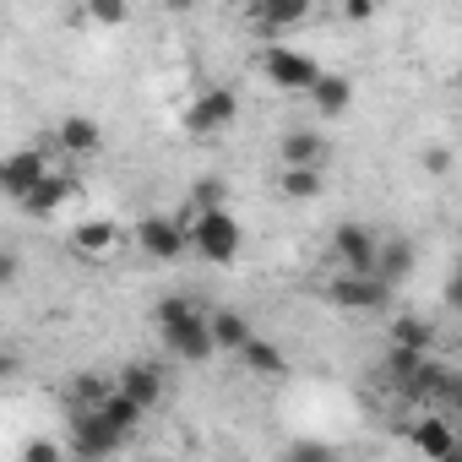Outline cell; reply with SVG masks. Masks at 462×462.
Returning a JSON list of instances; mask_svg holds the SVG:
<instances>
[{"mask_svg":"<svg viewBox=\"0 0 462 462\" xmlns=\"http://www.w3.org/2000/svg\"><path fill=\"white\" fill-rule=\"evenodd\" d=\"M44 174H50V158H44L39 147H17L12 158H0V190L17 196V201H23Z\"/></svg>","mask_w":462,"mask_h":462,"instance_id":"cell-10","label":"cell"},{"mask_svg":"<svg viewBox=\"0 0 462 462\" xmlns=\"http://www.w3.org/2000/svg\"><path fill=\"white\" fill-rule=\"evenodd\" d=\"M125 446V435L93 408V413H71V451L82 457V462H104V457H115Z\"/></svg>","mask_w":462,"mask_h":462,"instance_id":"cell-6","label":"cell"},{"mask_svg":"<svg viewBox=\"0 0 462 462\" xmlns=\"http://www.w3.org/2000/svg\"><path fill=\"white\" fill-rule=\"evenodd\" d=\"M278 158H283V169H327L332 163V142L321 131H283L278 136Z\"/></svg>","mask_w":462,"mask_h":462,"instance_id":"cell-12","label":"cell"},{"mask_svg":"<svg viewBox=\"0 0 462 462\" xmlns=\"http://www.w3.org/2000/svg\"><path fill=\"white\" fill-rule=\"evenodd\" d=\"M55 142H60V152H93V147L104 142V131H98L93 115H66V120L55 125Z\"/></svg>","mask_w":462,"mask_h":462,"instance_id":"cell-20","label":"cell"},{"mask_svg":"<svg viewBox=\"0 0 462 462\" xmlns=\"http://www.w3.org/2000/svg\"><path fill=\"white\" fill-rule=\"evenodd\" d=\"M136 251H142L147 262H180V256L190 251L180 217H174V212H152V217H142V223H136Z\"/></svg>","mask_w":462,"mask_h":462,"instance_id":"cell-5","label":"cell"},{"mask_svg":"<svg viewBox=\"0 0 462 462\" xmlns=\"http://www.w3.org/2000/svg\"><path fill=\"white\" fill-rule=\"evenodd\" d=\"M375 245H381V235L354 217L332 228V262L343 267V278H375Z\"/></svg>","mask_w":462,"mask_h":462,"instance_id":"cell-2","label":"cell"},{"mask_svg":"<svg viewBox=\"0 0 462 462\" xmlns=\"http://www.w3.org/2000/svg\"><path fill=\"white\" fill-rule=\"evenodd\" d=\"M115 392H120L125 402H136L142 413H152V408L163 402V370L147 365V359H136V365H125V370L115 375Z\"/></svg>","mask_w":462,"mask_h":462,"instance_id":"cell-9","label":"cell"},{"mask_svg":"<svg viewBox=\"0 0 462 462\" xmlns=\"http://www.w3.org/2000/svg\"><path fill=\"white\" fill-rule=\"evenodd\" d=\"M207 332H212V348H217V354H240V348L256 337L240 310H212V316H207Z\"/></svg>","mask_w":462,"mask_h":462,"instance_id":"cell-18","label":"cell"},{"mask_svg":"<svg viewBox=\"0 0 462 462\" xmlns=\"http://www.w3.org/2000/svg\"><path fill=\"white\" fill-rule=\"evenodd\" d=\"M343 17H348V23H370V17H375V6H370V0H348Z\"/></svg>","mask_w":462,"mask_h":462,"instance_id":"cell-33","label":"cell"},{"mask_svg":"<svg viewBox=\"0 0 462 462\" xmlns=\"http://www.w3.org/2000/svg\"><path fill=\"white\" fill-rule=\"evenodd\" d=\"M283 462H343V451L337 446H321V440H294L283 451Z\"/></svg>","mask_w":462,"mask_h":462,"instance_id":"cell-27","label":"cell"},{"mask_svg":"<svg viewBox=\"0 0 462 462\" xmlns=\"http://www.w3.org/2000/svg\"><path fill=\"white\" fill-rule=\"evenodd\" d=\"M185 316H196V300H190V294H163V300L152 305V327H158V332L174 327V321H185Z\"/></svg>","mask_w":462,"mask_h":462,"instance_id":"cell-26","label":"cell"},{"mask_svg":"<svg viewBox=\"0 0 462 462\" xmlns=\"http://www.w3.org/2000/svg\"><path fill=\"white\" fill-rule=\"evenodd\" d=\"M310 17V6L305 0H256V6L245 12V23L262 33V39H283L289 28H300Z\"/></svg>","mask_w":462,"mask_h":462,"instance_id":"cell-11","label":"cell"},{"mask_svg":"<svg viewBox=\"0 0 462 462\" xmlns=\"http://www.w3.org/2000/svg\"><path fill=\"white\" fill-rule=\"evenodd\" d=\"M402 397L408 402H457V375L435 359H424L408 381H402Z\"/></svg>","mask_w":462,"mask_h":462,"instance_id":"cell-15","label":"cell"},{"mask_svg":"<svg viewBox=\"0 0 462 462\" xmlns=\"http://www.w3.org/2000/svg\"><path fill=\"white\" fill-rule=\"evenodd\" d=\"M158 337H163V348H169L180 365H207V359L217 354V348H212V332H207V310H196V316L163 327Z\"/></svg>","mask_w":462,"mask_h":462,"instance_id":"cell-8","label":"cell"},{"mask_svg":"<svg viewBox=\"0 0 462 462\" xmlns=\"http://www.w3.org/2000/svg\"><path fill=\"white\" fill-rule=\"evenodd\" d=\"M115 251H120V223H115V217H88V223L71 228V256L104 262V256H115Z\"/></svg>","mask_w":462,"mask_h":462,"instance_id":"cell-13","label":"cell"},{"mask_svg":"<svg viewBox=\"0 0 462 462\" xmlns=\"http://www.w3.org/2000/svg\"><path fill=\"white\" fill-rule=\"evenodd\" d=\"M174 217H180V228H185V245H190L201 262H212V267H228V262L245 251V228L235 223V212H228V207L196 212V217L174 212Z\"/></svg>","mask_w":462,"mask_h":462,"instance_id":"cell-1","label":"cell"},{"mask_svg":"<svg viewBox=\"0 0 462 462\" xmlns=\"http://www.w3.org/2000/svg\"><path fill=\"white\" fill-rule=\"evenodd\" d=\"M310 104H316L321 120H337V115H348V104H354V82L337 77V71H321V82L310 88Z\"/></svg>","mask_w":462,"mask_h":462,"instance_id":"cell-19","label":"cell"},{"mask_svg":"<svg viewBox=\"0 0 462 462\" xmlns=\"http://www.w3.org/2000/svg\"><path fill=\"white\" fill-rule=\"evenodd\" d=\"M419 365H424V354H408V348H392V354H386V370L397 375V386H402V381H408Z\"/></svg>","mask_w":462,"mask_h":462,"instance_id":"cell-29","label":"cell"},{"mask_svg":"<svg viewBox=\"0 0 462 462\" xmlns=\"http://www.w3.org/2000/svg\"><path fill=\"white\" fill-rule=\"evenodd\" d=\"M440 462H462V440H457V446H451V451H446Z\"/></svg>","mask_w":462,"mask_h":462,"instance_id":"cell-35","label":"cell"},{"mask_svg":"<svg viewBox=\"0 0 462 462\" xmlns=\"http://www.w3.org/2000/svg\"><path fill=\"white\" fill-rule=\"evenodd\" d=\"M115 392V381L109 375H98V370H82V375H71V386H66V402L77 408V413H93V408H104V397Z\"/></svg>","mask_w":462,"mask_h":462,"instance_id":"cell-22","label":"cell"},{"mask_svg":"<svg viewBox=\"0 0 462 462\" xmlns=\"http://www.w3.org/2000/svg\"><path fill=\"white\" fill-rule=\"evenodd\" d=\"M262 77H267L273 88H283V93H310V88L321 82V66H316L310 55L289 50V44H267V50H262Z\"/></svg>","mask_w":462,"mask_h":462,"instance_id":"cell-4","label":"cell"},{"mask_svg":"<svg viewBox=\"0 0 462 462\" xmlns=\"http://www.w3.org/2000/svg\"><path fill=\"white\" fill-rule=\"evenodd\" d=\"M17 273H23V256H17L12 245H0V289L17 283Z\"/></svg>","mask_w":462,"mask_h":462,"instance_id":"cell-31","label":"cell"},{"mask_svg":"<svg viewBox=\"0 0 462 462\" xmlns=\"http://www.w3.org/2000/svg\"><path fill=\"white\" fill-rule=\"evenodd\" d=\"M327 300L337 305V310H348V316H375V310H386L392 305V289L381 283V278H332L327 283Z\"/></svg>","mask_w":462,"mask_h":462,"instance_id":"cell-7","label":"cell"},{"mask_svg":"<svg viewBox=\"0 0 462 462\" xmlns=\"http://www.w3.org/2000/svg\"><path fill=\"white\" fill-rule=\"evenodd\" d=\"M23 462H66V451H60L55 440H44V435H39V440H28V446H23Z\"/></svg>","mask_w":462,"mask_h":462,"instance_id":"cell-30","label":"cell"},{"mask_svg":"<svg viewBox=\"0 0 462 462\" xmlns=\"http://www.w3.org/2000/svg\"><path fill=\"white\" fill-rule=\"evenodd\" d=\"M413 267H419V251H413V240L392 235V240H381V245H375V278H381L386 289H397V283H402Z\"/></svg>","mask_w":462,"mask_h":462,"instance_id":"cell-16","label":"cell"},{"mask_svg":"<svg viewBox=\"0 0 462 462\" xmlns=\"http://www.w3.org/2000/svg\"><path fill=\"white\" fill-rule=\"evenodd\" d=\"M240 120V93L235 88H201L196 104L185 109V131L201 142V136H223L228 125Z\"/></svg>","mask_w":462,"mask_h":462,"instance_id":"cell-3","label":"cell"},{"mask_svg":"<svg viewBox=\"0 0 462 462\" xmlns=\"http://www.w3.org/2000/svg\"><path fill=\"white\" fill-rule=\"evenodd\" d=\"M413 446H419V457L440 462V457L457 446V430H451V419H446V413H419V424H413Z\"/></svg>","mask_w":462,"mask_h":462,"instance_id":"cell-17","label":"cell"},{"mask_svg":"<svg viewBox=\"0 0 462 462\" xmlns=\"http://www.w3.org/2000/svg\"><path fill=\"white\" fill-rule=\"evenodd\" d=\"M71 196H77V174L66 169V174H44V180H39V185H33V190H28L17 207H23L28 217H39V223H44V217H55V212H60Z\"/></svg>","mask_w":462,"mask_h":462,"instance_id":"cell-14","label":"cell"},{"mask_svg":"<svg viewBox=\"0 0 462 462\" xmlns=\"http://www.w3.org/2000/svg\"><path fill=\"white\" fill-rule=\"evenodd\" d=\"M321 185H327V169H283L278 174V196H289V201H310V196H321Z\"/></svg>","mask_w":462,"mask_h":462,"instance_id":"cell-23","label":"cell"},{"mask_svg":"<svg viewBox=\"0 0 462 462\" xmlns=\"http://www.w3.org/2000/svg\"><path fill=\"white\" fill-rule=\"evenodd\" d=\"M392 348H408V354H424L430 359V348H435V321H424V316H397L392 321Z\"/></svg>","mask_w":462,"mask_h":462,"instance_id":"cell-21","label":"cell"},{"mask_svg":"<svg viewBox=\"0 0 462 462\" xmlns=\"http://www.w3.org/2000/svg\"><path fill=\"white\" fill-rule=\"evenodd\" d=\"M6 375H17V359H12L6 348H0V381H6Z\"/></svg>","mask_w":462,"mask_h":462,"instance_id":"cell-34","label":"cell"},{"mask_svg":"<svg viewBox=\"0 0 462 462\" xmlns=\"http://www.w3.org/2000/svg\"><path fill=\"white\" fill-rule=\"evenodd\" d=\"M98 413H104V419H109V424H115V430H120V435H125V440H131V430H136V424H142V419H147V413H142V408H136V402H125V397H120V392H109V397H104V408H98Z\"/></svg>","mask_w":462,"mask_h":462,"instance_id":"cell-25","label":"cell"},{"mask_svg":"<svg viewBox=\"0 0 462 462\" xmlns=\"http://www.w3.org/2000/svg\"><path fill=\"white\" fill-rule=\"evenodd\" d=\"M240 359H245V370H256V375H283V370H289L283 348H278V343H267V337H251V343L240 348Z\"/></svg>","mask_w":462,"mask_h":462,"instance_id":"cell-24","label":"cell"},{"mask_svg":"<svg viewBox=\"0 0 462 462\" xmlns=\"http://www.w3.org/2000/svg\"><path fill=\"white\" fill-rule=\"evenodd\" d=\"M82 17L98 23V28H120V23H131V6H120V0H93Z\"/></svg>","mask_w":462,"mask_h":462,"instance_id":"cell-28","label":"cell"},{"mask_svg":"<svg viewBox=\"0 0 462 462\" xmlns=\"http://www.w3.org/2000/svg\"><path fill=\"white\" fill-rule=\"evenodd\" d=\"M451 163H457L451 147H430V152H424V169H430V174H451Z\"/></svg>","mask_w":462,"mask_h":462,"instance_id":"cell-32","label":"cell"}]
</instances>
